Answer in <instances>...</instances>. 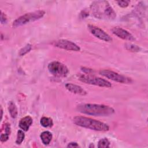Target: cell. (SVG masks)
Instances as JSON below:
<instances>
[{"label":"cell","mask_w":148,"mask_h":148,"mask_svg":"<svg viewBox=\"0 0 148 148\" xmlns=\"http://www.w3.org/2000/svg\"><path fill=\"white\" fill-rule=\"evenodd\" d=\"M45 12L43 10H37L33 12H29L25 13L17 19H16L13 24L12 26L13 27H18L25 25L30 22L36 21L45 15Z\"/></svg>","instance_id":"obj_4"},{"label":"cell","mask_w":148,"mask_h":148,"mask_svg":"<svg viewBox=\"0 0 148 148\" xmlns=\"http://www.w3.org/2000/svg\"><path fill=\"white\" fill-rule=\"evenodd\" d=\"M52 45L55 47L66 50H71L75 51H79L80 50V47L76 43L72 42V41L65 39H60L54 41L52 43Z\"/></svg>","instance_id":"obj_8"},{"label":"cell","mask_w":148,"mask_h":148,"mask_svg":"<svg viewBox=\"0 0 148 148\" xmlns=\"http://www.w3.org/2000/svg\"><path fill=\"white\" fill-rule=\"evenodd\" d=\"M125 47L127 50L132 52H138L140 50V48L138 46L131 43H126L125 45Z\"/></svg>","instance_id":"obj_17"},{"label":"cell","mask_w":148,"mask_h":148,"mask_svg":"<svg viewBox=\"0 0 148 148\" xmlns=\"http://www.w3.org/2000/svg\"><path fill=\"white\" fill-rule=\"evenodd\" d=\"M8 110L12 118H16L17 117L18 112H17V107L14 104V103H13L12 101L9 102V106H8Z\"/></svg>","instance_id":"obj_14"},{"label":"cell","mask_w":148,"mask_h":148,"mask_svg":"<svg viewBox=\"0 0 148 148\" xmlns=\"http://www.w3.org/2000/svg\"><path fill=\"white\" fill-rule=\"evenodd\" d=\"M88 28L90 32L96 38L106 42L112 40V38L101 28L91 24L88 25Z\"/></svg>","instance_id":"obj_9"},{"label":"cell","mask_w":148,"mask_h":148,"mask_svg":"<svg viewBox=\"0 0 148 148\" xmlns=\"http://www.w3.org/2000/svg\"><path fill=\"white\" fill-rule=\"evenodd\" d=\"M40 124L43 127H51L53 125V121L51 118L47 117H43L40 120Z\"/></svg>","instance_id":"obj_15"},{"label":"cell","mask_w":148,"mask_h":148,"mask_svg":"<svg viewBox=\"0 0 148 148\" xmlns=\"http://www.w3.org/2000/svg\"><path fill=\"white\" fill-rule=\"evenodd\" d=\"M48 70L55 76L65 77L69 73V69L66 65L58 61H52L48 64Z\"/></svg>","instance_id":"obj_6"},{"label":"cell","mask_w":148,"mask_h":148,"mask_svg":"<svg viewBox=\"0 0 148 148\" xmlns=\"http://www.w3.org/2000/svg\"><path fill=\"white\" fill-rule=\"evenodd\" d=\"M9 137V135H8L6 134H5V133H2L1 135V136H0L1 141L2 142H6L8 140Z\"/></svg>","instance_id":"obj_21"},{"label":"cell","mask_w":148,"mask_h":148,"mask_svg":"<svg viewBox=\"0 0 148 148\" xmlns=\"http://www.w3.org/2000/svg\"><path fill=\"white\" fill-rule=\"evenodd\" d=\"M1 22L2 24H5L7 22V18L6 17V16L2 12H1Z\"/></svg>","instance_id":"obj_22"},{"label":"cell","mask_w":148,"mask_h":148,"mask_svg":"<svg viewBox=\"0 0 148 148\" xmlns=\"http://www.w3.org/2000/svg\"><path fill=\"white\" fill-rule=\"evenodd\" d=\"M25 138V134L24 132L21 130H18L17 131V138L16 140V143L17 145H20L21 144L23 141L24 140Z\"/></svg>","instance_id":"obj_18"},{"label":"cell","mask_w":148,"mask_h":148,"mask_svg":"<svg viewBox=\"0 0 148 148\" xmlns=\"http://www.w3.org/2000/svg\"><path fill=\"white\" fill-rule=\"evenodd\" d=\"M118 5L121 8H126L128 6L130 2L128 1H117Z\"/></svg>","instance_id":"obj_20"},{"label":"cell","mask_w":148,"mask_h":148,"mask_svg":"<svg viewBox=\"0 0 148 148\" xmlns=\"http://www.w3.org/2000/svg\"><path fill=\"white\" fill-rule=\"evenodd\" d=\"M76 125L97 131H108L109 127L106 124L84 116H76L73 119Z\"/></svg>","instance_id":"obj_3"},{"label":"cell","mask_w":148,"mask_h":148,"mask_svg":"<svg viewBox=\"0 0 148 148\" xmlns=\"http://www.w3.org/2000/svg\"><path fill=\"white\" fill-rule=\"evenodd\" d=\"M112 33L117 37L128 41H134L135 38L134 36L128 31L120 27H114L112 29Z\"/></svg>","instance_id":"obj_10"},{"label":"cell","mask_w":148,"mask_h":148,"mask_svg":"<svg viewBox=\"0 0 148 148\" xmlns=\"http://www.w3.org/2000/svg\"><path fill=\"white\" fill-rule=\"evenodd\" d=\"M40 137L42 143L44 145H49L50 143V142H51L53 135L50 132L46 131H43V132H42L40 135Z\"/></svg>","instance_id":"obj_13"},{"label":"cell","mask_w":148,"mask_h":148,"mask_svg":"<svg viewBox=\"0 0 148 148\" xmlns=\"http://www.w3.org/2000/svg\"><path fill=\"white\" fill-rule=\"evenodd\" d=\"M1 120H2V116H3V110H2V108H1Z\"/></svg>","instance_id":"obj_25"},{"label":"cell","mask_w":148,"mask_h":148,"mask_svg":"<svg viewBox=\"0 0 148 148\" xmlns=\"http://www.w3.org/2000/svg\"><path fill=\"white\" fill-rule=\"evenodd\" d=\"M79 80L88 84L108 88L112 87V84L109 81L91 75H81L79 76Z\"/></svg>","instance_id":"obj_5"},{"label":"cell","mask_w":148,"mask_h":148,"mask_svg":"<svg viewBox=\"0 0 148 148\" xmlns=\"http://www.w3.org/2000/svg\"><path fill=\"white\" fill-rule=\"evenodd\" d=\"M91 10L93 15L99 18L103 17L113 20L116 17V12L108 1H94L91 5Z\"/></svg>","instance_id":"obj_2"},{"label":"cell","mask_w":148,"mask_h":148,"mask_svg":"<svg viewBox=\"0 0 148 148\" xmlns=\"http://www.w3.org/2000/svg\"><path fill=\"white\" fill-rule=\"evenodd\" d=\"M110 145V142L107 138H102L101 139L98 143V147L102 148V147H109Z\"/></svg>","instance_id":"obj_16"},{"label":"cell","mask_w":148,"mask_h":148,"mask_svg":"<svg viewBox=\"0 0 148 148\" xmlns=\"http://www.w3.org/2000/svg\"><path fill=\"white\" fill-rule=\"evenodd\" d=\"M68 147H79V145L76 142H71L69 143L67 145Z\"/></svg>","instance_id":"obj_23"},{"label":"cell","mask_w":148,"mask_h":148,"mask_svg":"<svg viewBox=\"0 0 148 148\" xmlns=\"http://www.w3.org/2000/svg\"><path fill=\"white\" fill-rule=\"evenodd\" d=\"M65 86L69 91L72 93L81 95H85L87 94L86 91L80 86L72 83H66Z\"/></svg>","instance_id":"obj_11"},{"label":"cell","mask_w":148,"mask_h":148,"mask_svg":"<svg viewBox=\"0 0 148 148\" xmlns=\"http://www.w3.org/2000/svg\"><path fill=\"white\" fill-rule=\"evenodd\" d=\"M32 124V119L29 116H27L22 118L20 121L18 125L20 128L24 131H27Z\"/></svg>","instance_id":"obj_12"},{"label":"cell","mask_w":148,"mask_h":148,"mask_svg":"<svg viewBox=\"0 0 148 148\" xmlns=\"http://www.w3.org/2000/svg\"><path fill=\"white\" fill-rule=\"evenodd\" d=\"M32 48V46L30 44H27L24 47H23L19 51V55L21 56H23L24 55H25V54H27V53H28Z\"/></svg>","instance_id":"obj_19"},{"label":"cell","mask_w":148,"mask_h":148,"mask_svg":"<svg viewBox=\"0 0 148 148\" xmlns=\"http://www.w3.org/2000/svg\"><path fill=\"white\" fill-rule=\"evenodd\" d=\"M76 109L82 113L94 116H108L114 112L112 107L100 104L82 103L79 105Z\"/></svg>","instance_id":"obj_1"},{"label":"cell","mask_w":148,"mask_h":148,"mask_svg":"<svg viewBox=\"0 0 148 148\" xmlns=\"http://www.w3.org/2000/svg\"><path fill=\"white\" fill-rule=\"evenodd\" d=\"M99 73L101 75L116 82L125 84H130L132 82V80L131 78H129L127 76L120 75L110 70H101L99 71Z\"/></svg>","instance_id":"obj_7"},{"label":"cell","mask_w":148,"mask_h":148,"mask_svg":"<svg viewBox=\"0 0 148 148\" xmlns=\"http://www.w3.org/2000/svg\"><path fill=\"white\" fill-rule=\"evenodd\" d=\"M82 69H83L82 71H83L84 73H86V74H87V75H91V73L93 72L92 70L91 69H88V68H83Z\"/></svg>","instance_id":"obj_24"}]
</instances>
